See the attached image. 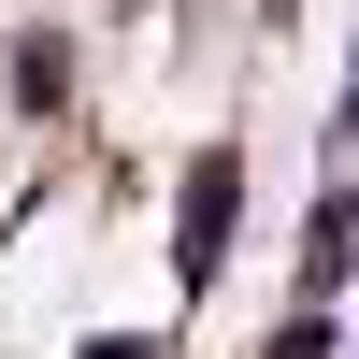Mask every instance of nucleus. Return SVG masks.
Segmentation results:
<instances>
[{
	"label": "nucleus",
	"mask_w": 359,
	"mask_h": 359,
	"mask_svg": "<svg viewBox=\"0 0 359 359\" xmlns=\"http://www.w3.org/2000/svg\"><path fill=\"white\" fill-rule=\"evenodd\" d=\"M230 201H245V172L201 158L187 172V216H172V259H187V287H216V245H230Z\"/></svg>",
	"instance_id": "nucleus-1"
},
{
	"label": "nucleus",
	"mask_w": 359,
	"mask_h": 359,
	"mask_svg": "<svg viewBox=\"0 0 359 359\" xmlns=\"http://www.w3.org/2000/svg\"><path fill=\"white\" fill-rule=\"evenodd\" d=\"M302 259H316L302 287H316V302H331V287H345V259H359V201H316V245H302Z\"/></svg>",
	"instance_id": "nucleus-2"
}]
</instances>
